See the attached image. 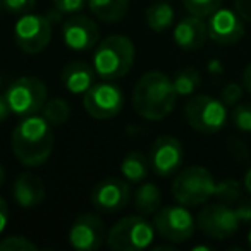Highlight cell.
<instances>
[{
	"label": "cell",
	"instance_id": "4fadbf2b",
	"mask_svg": "<svg viewBox=\"0 0 251 251\" xmlns=\"http://www.w3.org/2000/svg\"><path fill=\"white\" fill-rule=\"evenodd\" d=\"M133 198L129 182L117 177H108L100 181L91 191V203L97 210L105 213H115L126 208Z\"/></svg>",
	"mask_w": 251,
	"mask_h": 251
},
{
	"label": "cell",
	"instance_id": "ba28073f",
	"mask_svg": "<svg viewBox=\"0 0 251 251\" xmlns=\"http://www.w3.org/2000/svg\"><path fill=\"white\" fill-rule=\"evenodd\" d=\"M153 227L165 241L179 244L191 239L196 222L184 205H176L158 208L153 217Z\"/></svg>",
	"mask_w": 251,
	"mask_h": 251
},
{
	"label": "cell",
	"instance_id": "9c48e42d",
	"mask_svg": "<svg viewBox=\"0 0 251 251\" xmlns=\"http://www.w3.org/2000/svg\"><path fill=\"white\" fill-rule=\"evenodd\" d=\"M52 23L45 16L23 14L14 25V42L28 55H36L49 47Z\"/></svg>",
	"mask_w": 251,
	"mask_h": 251
},
{
	"label": "cell",
	"instance_id": "ffe728a7",
	"mask_svg": "<svg viewBox=\"0 0 251 251\" xmlns=\"http://www.w3.org/2000/svg\"><path fill=\"white\" fill-rule=\"evenodd\" d=\"M90 11L103 23H119L129 11V0H86Z\"/></svg>",
	"mask_w": 251,
	"mask_h": 251
},
{
	"label": "cell",
	"instance_id": "ac0fdd59",
	"mask_svg": "<svg viewBox=\"0 0 251 251\" xmlns=\"http://www.w3.org/2000/svg\"><path fill=\"white\" fill-rule=\"evenodd\" d=\"M45 184L43 179L31 172H23L18 176L12 186V195L19 206L23 208H33L45 200Z\"/></svg>",
	"mask_w": 251,
	"mask_h": 251
},
{
	"label": "cell",
	"instance_id": "7a4b0ae2",
	"mask_svg": "<svg viewBox=\"0 0 251 251\" xmlns=\"http://www.w3.org/2000/svg\"><path fill=\"white\" fill-rule=\"evenodd\" d=\"M177 93L172 79L160 71H148L133 91V107L147 121H162L176 107Z\"/></svg>",
	"mask_w": 251,
	"mask_h": 251
},
{
	"label": "cell",
	"instance_id": "44dd1931",
	"mask_svg": "<svg viewBox=\"0 0 251 251\" xmlns=\"http://www.w3.org/2000/svg\"><path fill=\"white\" fill-rule=\"evenodd\" d=\"M150 160L141 151H129L121 162L122 177L131 184H140L148 177L150 172Z\"/></svg>",
	"mask_w": 251,
	"mask_h": 251
},
{
	"label": "cell",
	"instance_id": "60d3db41",
	"mask_svg": "<svg viewBox=\"0 0 251 251\" xmlns=\"http://www.w3.org/2000/svg\"><path fill=\"white\" fill-rule=\"evenodd\" d=\"M200 250H203V251H210L212 248L210 246H205V244H200V246H195L193 248V251H200Z\"/></svg>",
	"mask_w": 251,
	"mask_h": 251
},
{
	"label": "cell",
	"instance_id": "52a82bcc",
	"mask_svg": "<svg viewBox=\"0 0 251 251\" xmlns=\"http://www.w3.org/2000/svg\"><path fill=\"white\" fill-rule=\"evenodd\" d=\"M11 112L19 117L38 114L47 101V86L42 79L23 76L16 79L5 91Z\"/></svg>",
	"mask_w": 251,
	"mask_h": 251
},
{
	"label": "cell",
	"instance_id": "7402d4cb",
	"mask_svg": "<svg viewBox=\"0 0 251 251\" xmlns=\"http://www.w3.org/2000/svg\"><path fill=\"white\" fill-rule=\"evenodd\" d=\"M133 203L141 215H151L160 208L162 193L153 182H140L136 191L133 193Z\"/></svg>",
	"mask_w": 251,
	"mask_h": 251
},
{
	"label": "cell",
	"instance_id": "e0dca14e",
	"mask_svg": "<svg viewBox=\"0 0 251 251\" xmlns=\"http://www.w3.org/2000/svg\"><path fill=\"white\" fill-rule=\"evenodd\" d=\"M174 42L182 50H198L208 40L206 23L198 16L182 18L174 28Z\"/></svg>",
	"mask_w": 251,
	"mask_h": 251
},
{
	"label": "cell",
	"instance_id": "f1b7e54d",
	"mask_svg": "<svg viewBox=\"0 0 251 251\" xmlns=\"http://www.w3.org/2000/svg\"><path fill=\"white\" fill-rule=\"evenodd\" d=\"M0 250L2 251H33V250H38V246L25 236H7L0 241Z\"/></svg>",
	"mask_w": 251,
	"mask_h": 251
},
{
	"label": "cell",
	"instance_id": "ab89813d",
	"mask_svg": "<svg viewBox=\"0 0 251 251\" xmlns=\"http://www.w3.org/2000/svg\"><path fill=\"white\" fill-rule=\"evenodd\" d=\"M4 182H5V171H4V167L0 165V188L4 186Z\"/></svg>",
	"mask_w": 251,
	"mask_h": 251
},
{
	"label": "cell",
	"instance_id": "836d02e7",
	"mask_svg": "<svg viewBox=\"0 0 251 251\" xmlns=\"http://www.w3.org/2000/svg\"><path fill=\"white\" fill-rule=\"evenodd\" d=\"M237 217H239L241 224H248L251 222V200H244L239 205L236 206Z\"/></svg>",
	"mask_w": 251,
	"mask_h": 251
},
{
	"label": "cell",
	"instance_id": "f35d334b",
	"mask_svg": "<svg viewBox=\"0 0 251 251\" xmlns=\"http://www.w3.org/2000/svg\"><path fill=\"white\" fill-rule=\"evenodd\" d=\"M243 184H244V189H246V191L251 195V169H248V172H246V174H244V181H243Z\"/></svg>",
	"mask_w": 251,
	"mask_h": 251
},
{
	"label": "cell",
	"instance_id": "1f68e13d",
	"mask_svg": "<svg viewBox=\"0 0 251 251\" xmlns=\"http://www.w3.org/2000/svg\"><path fill=\"white\" fill-rule=\"evenodd\" d=\"M36 0H2V7L11 14H28Z\"/></svg>",
	"mask_w": 251,
	"mask_h": 251
},
{
	"label": "cell",
	"instance_id": "603a6c76",
	"mask_svg": "<svg viewBox=\"0 0 251 251\" xmlns=\"http://www.w3.org/2000/svg\"><path fill=\"white\" fill-rule=\"evenodd\" d=\"M174 9L167 2H157L147 9V25L155 33H162L169 29L174 23Z\"/></svg>",
	"mask_w": 251,
	"mask_h": 251
},
{
	"label": "cell",
	"instance_id": "3957f363",
	"mask_svg": "<svg viewBox=\"0 0 251 251\" xmlns=\"http://www.w3.org/2000/svg\"><path fill=\"white\" fill-rule=\"evenodd\" d=\"M134 55H136V50L127 36H107L95 49L93 69L105 81L121 79L131 71Z\"/></svg>",
	"mask_w": 251,
	"mask_h": 251
},
{
	"label": "cell",
	"instance_id": "f546056e",
	"mask_svg": "<svg viewBox=\"0 0 251 251\" xmlns=\"http://www.w3.org/2000/svg\"><path fill=\"white\" fill-rule=\"evenodd\" d=\"M243 91H244L243 84L229 83L222 88V91H220V100H222L227 107H234V105L239 103L241 98H243Z\"/></svg>",
	"mask_w": 251,
	"mask_h": 251
},
{
	"label": "cell",
	"instance_id": "2e32d148",
	"mask_svg": "<svg viewBox=\"0 0 251 251\" xmlns=\"http://www.w3.org/2000/svg\"><path fill=\"white\" fill-rule=\"evenodd\" d=\"M208 38L219 45H234L244 36L243 18L230 9H217L206 21Z\"/></svg>",
	"mask_w": 251,
	"mask_h": 251
},
{
	"label": "cell",
	"instance_id": "83f0119b",
	"mask_svg": "<svg viewBox=\"0 0 251 251\" xmlns=\"http://www.w3.org/2000/svg\"><path fill=\"white\" fill-rule=\"evenodd\" d=\"M232 122L243 133H251V103H237L232 108Z\"/></svg>",
	"mask_w": 251,
	"mask_h": 251
},
{
	"label": "cell",
	"instance_id": "7bdbcfd3",
	"mask_svg": "<svg viewBox=\"0 0 251 251\" xmlns=\"http://www.w3.org/2000/svg\"><path fill=\"white\" fill-rule=\"evenodd\" d=\"M0 11H2V0H0Z\"/></svg>",
	"mask_w": 251,
	"mask_h": 251
},
{
	"label": "cell",
	"instance_id": "e575fe53",
	"mask_svg": "<svg viewBox=\"0 0 251 251\" xmlns=\"http://www.w3.org/2000/svg\"><path fill=\"white\" fill-rule=\"evenodd\" d=\"M7 222H9V206L5 203V200L0 196V234L5 230Z\"/></svg>",
	"mask_w": 251,
	"mask_h": 251
},
{
	"label": "cell",
	"instance_id": "8fae6325",
	"mask_svg": "<svg viewBox=\"0 0 251 251\" xmlns=\"http://www.w3.org/2000/svg\"><path fill=\"white\" fill-rule=\"evenodd\" d=\"M83 103L90 117L98 121H107L119 115L124 108V93L117 84L105 81L95 83L84 93Z\"/></svg>",
	"mask_w": 251,
	"mask_h": 251
},
{
	"label": "cell",
	"instance_id": "4316f807",
	"mask_svg": "<svg viewBox=\"0 0 251 251\" xmlns=\"http://www.w3.org/2000/svg\"><path fill=\"white\" fill-rule=\"evenodd\" d=\"M186 11L191 16H198V18H208L210 14L220 9L222 0H182Z\"/></svg>",
	"mask_w": 251,
	"mask_h": 251
},
{
	"label": "cell",
	"instance_id": "d4e9b609",
	"mask_svg": "<svg viewBox=\"0 0 251 251\" xmlns=\"http://www.w3.org/2000/svg\"><path fill=\"white\" fill-rule=\"evenodd\" d=\"M42 112H43L42 115L47 119V122H49L52 127H57V126H62L67 122V119H69V115H71V107L64 98L57 97V98H52V100H47Z\"/></svg>",
	"mask_w": 251,
	"mask_h": 251
},
{
	"label": "cell",
	"instance_id": "6da1fadb",
	"mask_svg": "<svg viewBox=\"0 0 251 251\" xmlns=\"http://www.w3.org/2000/svg\"><path fill=\"white\" fill-rule=\"evenodd\" d=\"M12 151L25 167H38L53 150L52 126L43 115H28L12 131Z\"/></svg>",
	"mask_w": 251,
	"mask_h": 251
},
{
	"label": "cell",
	"instance_id": "b9f144b4",
	"mask_svg": "<svg viewBox=\"0 0 251 251\" xmlns=\"http://www.w3.org/2000/svg\"><path fill=\"white\" fill-rule=\"evenodd\" d=\"M248 244H250V248H251V229H250V232H248Z\"/></svg>",
	"mask_w": 251,
	"mask_h": 251
},
{
	"label": "cell",
	"instance_id": "8d00e7d4",
	"mask_svg": "<svg viewBox=\"0 0 251 251\" xmlns=\"http://www.w3.org/2000/svg\"><path fill=\"white\" fill-rule=\"evenodd\" d=\"M243 88L248 91V93H251V62L246 66V69H244L243 73Z\"/></svg>",
	"mask_w": 251,
	"mask_h": 251
},
{
	"label": "cell",
	"instance_id": "30bf717a",
	"mask_svg": "<svg viewBox=\"0 0 251 251\" xmlns=\"http://www.w3.org/2000/svg\"><path fill=\"white\" fill-rule=\"evenodd\" d=\"M241 226L236 208H230L227 203H212L200 210L196 227L210 239L222 241L232 237Z\"/></svg>",
	"mask_w": 251,
	"mask_h": 251
},
{
	"label": "cell",
	"instance_id": "cb8c5ba5",
	"mask_svg": "<svg viewBox=\"0 0 251 251\" xmlns=\"http://www.w3.org/2000/svg\"><path fill=\"white\" fill-rule=\"evenodd\" d=\"M172 83H174L177 97H189L201 84V76H200L198 69H195V67H184V69L177 71L174 74Z\"/></svg>",
	"mask_w": 251,
	"mask_h": 251
},
{
	"label": "cell",
	"instance_id": "d590c367",
	"mask_svg": "<svg viewBox=\"0 0 251 251\" xmlns=\"http://www.w3.org/2000/svg\"><path fill=\"white\" fill-rule=\"evenodd\" d=\"M11 114H12V112H11V107H9V103H7L5 93L4 95L0 93V122H4Z\"/></svg>",
	"mask_w": 251,
	"mask_h": 251
},
{
	"label": "cell",
	"instance_id": "484cf974",
	"mask_svg": "<svg viewBox=\"0 0 251 251\" xmlns=\"http://www.w3.org/2000/svg\"><path fill=\"white\" fill-rule=\"evenodd\" d=\"M241 193H243V188H241L239 181H236V179H224V181L215 184L213 196L219 198L222 203H234L241 200Z\"/></svg>",
	"mask_w": 251,
	"mask_h": 251
},
{
	"label": "cell",
	"instance_id": "d6a6232c",
	"mask_svg": "<svg viewBox=\"0 0 251 251\" xmlns=\"http://www.w3.org/2000/svg\"><path fill=\"white\" fill-rule=\"evenodd\" d=\"M234 7L243 21L251 23V0H234Z\"/></svg>",
	"mask_w": 251,
	"mask_h": 251
},
{
	"label": "cell",
	"instance_id": "4dcf8cb0",
	"mask_svg": "<svg viewBox=\"0 0 251 251\" xmlns=\"http://www.w3.org/2000/svg\"><path fill=\"white\" fill-rule=\"evenodd\" d=\"M86 4H88L86 0H53V7L62 16L79 14Z\"/></svg>",
	"mask_w": 251,
	"mask_h": 251
},
{
	"label": "cell",
	"instance_id": "8992f818",
	"mask_svg": "<svg viewBox=\"0 0 251 251\" xmlns=\"http://www.w3.org/2000/svg\"><path fill=\"white\" fill-rule=\"evenodd\" d=\"M184 115L193 129L203 134L219 133L227 122V105L210 95H196L188 100Z\"/></svg>",
	"mask_w": 251,
	"mask_h": 251
},
{
	"label": "cell",
	"instance_id": "5bb4252c",
	"mask_svg": "<svg viewBox=\"0 0 251 251\" xmlns=\"http://www.w3.org/2000/svg\"><path fill=\"white\" fill-rule=\"evenodd\" d=\"M100 31L97 23L83 14H73L62 25V40L67 49L76 52H86L98 45Z\"/></svg>",
	"mask_w": 251,
	"mask_h": 251
},
{
	"label": "cell",
	"instance_id": "7c38bea8",
	"mask_svg": "<svg viewBox=\"0 0 251 251\" xmlns=\"http://www.w3.org/2000/svg\"><path fill=\"white\" fill-rule=\"evenodd\" d=\"M69 243L77 251L100 250L107 243L105 224L97 213H83L73 222L69 229Z\"/></svg>",
	"mask_w": 251,
	"mask_h": 251
},
{
	"label": "cell",
	"instance_id": "d6986e66",
	"mask_svg": "<svg viewBox=\"0 0 251 251\" xmlns=\"http://www.w3.org/2000/svg\"><path fill=\"white\" fill-rule=\"evenodd\" d=\"M95 74H97L95 69L88 66L86 62L73 60V62L64 66L60 79H62L66 90L71 91L73 95H84L95 84Z\"/></svg>",
	"mask_w": 251,
	"mask_h": 251
},
{
	"label": "cell",
	"instance_id": "5b68a950",
	"mask_svg": "<svg viewBox=\"0 0 251 251\" xmlns=\"http://www.w3.org/2000/svg\"><path fill=\"white\" fill-rule=\"evenodd\" d=\"M155 239V227L145 217L129 215L117 220L108 230L107 244L114 251L147 250Z\"/></svg>",
	"mask_w": 251,
	"mask_h": 251
},
{
	"label": "cell",
	"instance_id": "74e56055",
	"mask_svg": "<svg viewBox=\"0 0 251 251\" xmlns=\"http://www.w3.org/2000/svg\"><path fill=\"white\" fill-rule=\"evenodd\" d=\"M208 71L212 74H220L224 71V66H222V62H220L219 59H213L212 62L208 64Z\"/></svg>",
	"mask_w": 251,
	"mask_h": 251
},
{
	"label": "cell",
	"instance_id": "ee69618b",
	"mask_svg": "<svg viewBox=\"0 0 251 251\" xmlns=\"http://www.w3.org/2000/svg\"><path fill=\"white\" fill-rule=\"evenodd\" d=\"M0 84H2V76H0Z\"/></svg>",
	"mask_w": 251,
	"mask_h": 251
},
{
	"label": "cell",
	"instance_id": "9a60e30c",
	"mask_svg": "<svg viewBox=\"0 0 251 251\" xmlns=\"http://www.w3.org/2000/svg\"><path fill=\"white\" fill-rule=\"evenodd\" d=\"M184 150L177 138L174 136H160L155 140L153 147L150 150V167L160 177H167L177 172L182 165Z\"/></svg>",
	"mask_w": 251,
	"mask_h": 251
},
{
	"label": "cell",
	"instance_id": "277c9868",
	"mask_svg": "<svg viewBox=\"0 0 251 251\" xmlns=\"http://www.w3.org/2000/svg\"><path fill=\"white\" fill-rule=\"evenodd\" d=\"M215 179L200 165L182 169L172 182V196L179 205L198 206L206 203L215 193Z\"/></svg>",
	"mask_w": 251,
	"mask_h": 251
}]
</instances>
